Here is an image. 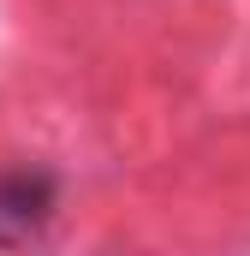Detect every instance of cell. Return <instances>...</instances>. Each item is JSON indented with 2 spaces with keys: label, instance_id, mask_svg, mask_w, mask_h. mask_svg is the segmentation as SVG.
<instances>
[{
  "label": "cell",
  "instance_id": "6da1fadb",
  "mask_svg": "<svg viewBox=\"0 0 250 256\" xmlns=\"http://www.w3.org/2000/svg\"><path fill=\"white\" fill-rule=\"evenodd\" d=\"M60 208L54 167H0V256H18L42 238V226Z\"/></svg>",
  "mask_w": 250,
  "mask_h": 256
}]
</instances>
